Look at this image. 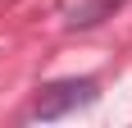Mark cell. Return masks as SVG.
I'll return each mask as SVG.
<instances>
[{"label":"cell","instance_id":"7a4b0ae2","mask_svg":"<svg viewBox=\"0 0 132 128\" xmlns=\"http://www.w3.org/2000/svg\"><path fill=\"white\" fill-rule=\"evenodd\" d=\"M123 5L128 0H73V5H64V27H96L114 18V9H123Z\"/></svg>","mask_w":132,"mask_h":128},{"label":"cell","instance_id":"6da1fadb","mask_svg":"<svg viewBox=\"0 0 132 128\" xmlns=\"http://www.w3.org/2000/svg\"><path fill=\"white\" fill-rule=\"evenodd\" d=\"M96 82L91 78H59V82H46V87L37 91V105H32V115L37 119H64L73 115V110H82V105H91L96 101Z\"/></svg>","mask_w":132,"mask_h":128}]
</instances>
